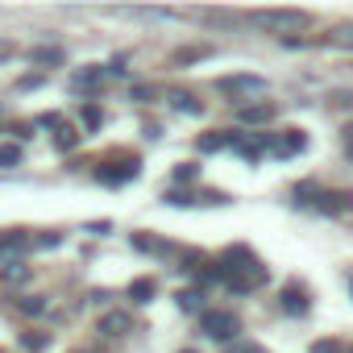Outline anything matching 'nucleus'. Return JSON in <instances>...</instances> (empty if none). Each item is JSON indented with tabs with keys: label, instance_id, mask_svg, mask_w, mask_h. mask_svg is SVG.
<instances>
[{
	"label": "nucleus",
	"instance_id": "nucleus-20",
	"mask_svg": "<svg viewBox=\"0 0 353 353\" xmlns=\"http://www.w3.org/2000/svg\"><path fill=\"white\" fill-rule=\"evenodd\" d=\"M133 100H141V104H145V100H154V88H145V83H141V88H133Z\"/></svg>",
	"mask_w": 353,
	"mask_h": 353
},
{
	"label": "nucleus",
	"instance_id": "nucleus-17",
	"mask_svg": "<svg viewBox=\"0 0 353 353\" xmlns=\"http://www.w3.org/2000/svg\"><path fill=\"white\" fill-rule=\"evenodd\" d=\"M75 141H79V133H71V129H63V133L54 137V145H59V150H71Z\"/></svg>",
	"mask_w": 353,
	"mask_h": 353
},
{
	"label": "nucleus",
	"instance_id": "nucleus-8",
	"mask_svg": "<svg viewBox=\"0 0 353 353\" xmlns=\"http://www.w3.org/2000/svg\"><path fill=\"white\" fill-rule=\"evenodd\" d=\"M237 117H241L245 125H262V121H270V117H274V108H270V104H254V108H241Z\"/></svg>",
	"mask_w": 353,
	"mask_h": 353
},
{
	"label": "nucleus",
	"instance_id": "nucleus-2",
	"mask_svg": "<svg viewBox=\"0 0 353 353\" xmlns=\"http://www.w3.org/2000/svg\"><path fill=\"white\" fill-rule=\"evenodd\" d=\"M258 26L266 30H303L307 26V13H295V9H266V13H254Z\"/></svg>",
	"mask_w": 353,
	"mask_h": 353
},
{
	"label": "nucleus",
	"instance_id": "nucleus-21",
	"mask_svg": "<svg viewBox=\"0 0 353 353\" xmlns=\"http://www.w3.org/2000/svg\"><path fill=\"white\" fill-rule=\"evenodd\" d=\"M83 121H88V125H100V108L88 104V108H83Z\"/></svg>",
	"mask_w": 353,
	"mask_h": 353
},
{
	"label": "nucleus",
	"instance_id": "nucleus-9",
	"mask_svg": "<svg viewBox=\"0 0 353 353\" xmlns=\"http://www.w3.org/2000/svg\"><path fill=\"white\" fill-rule=\"evenodd\" d=\"M129 299H133V303H150V299H154V279H137V283H129Z\"/></svg>",
	"mask_w": 353,
	"mask_h": 353
},
{
	"label": "nucleus",
	"instance_id": "nucleus-23",
	"mask_svg": "<svg viewBox=\"0 0 353 353\" xmlns=\"http://www.w3.org/2000/svg\"><path fill=\"white\" fill-rule=\"evenodd\" d=\"M179 353H196V349H179Z\"/></svg>",
	"mask_w": 353,
	"mask_h": 353
},
{
	"label": "nucleus",
	"instance_id": "nucleus-1",
	"mask_svg": "<svg viewBox=\"0 0 353 353\" xmlns=\"http://www.w3.org/2000/svg\"><path fill=\"white\" fill-rule=\"evenodd\" d=\"M200 328H204L212 341H233V336L241 332V320H237L233 312H204V316H200Z\"/></svg>",
	"mask_w": 353,
	"mask_h": 353
},
{
	"label": "nucleus",
	"instance_id": "nucleus-15",
	"mask_svg": "<svg viewBox=\"0 0 353 353\" xmlns=\"http://www.w3.org/2000/svg\"><path fill=\"white\" fill-rule=\"evenodd\" d=\"M196 174H200V166H196V162H183L179 170H174V179H179V183H188V179H196Z\"/></svg>",
	"mask_w": 353,
	"mask_h": 353
},
{
	"label": "nucleus",
	"instance_id": "nucleus-10",
	"mask_svg": "<svg viewBox=\"0 0 353 353\" xmlns=\"http://www.w3.org/2000/svg\"><path fill=\"white\" fill-rule=\"evenodd\" d=\"M26 279H30V266H21V262H9L0 270V283H26Z\"/></svg>",
	"mask_w": 353,
	"mask_h": 353
},
{
	"label": "nucleus",
	"instance_id": "nucleus-18",
	"mask_svg": "<svg viewBox=\"0 0 353 353\" xmlns=\"http://www.w3.org/2000/svg\"><path fill=\"white\" fill-rule=\"evenodd\" d=\"M332 42H336V46H353V30H336Z\"/></svg>",
	"mask_w": 353,
	"mask_h": 353
},
{
	"label": "nucleus",
	"instance_id": "nucleus-22",
	"mask_svg": "<svg viewBox=\"0 0 353 353\" xmlns=\"http://www.w3.org/2000/svg\"><path fill=\"white\" fill-rule=\"evenodd\" d=\"M229 353H262V349H254V345H237V349H229Z\"/></svg>",
	"mask_w": 353,
	"mask_h": 353
},
{
	"label": "nucleus",
	"instance_id": "nucleus-3",
	"mask_svg": "<svg viewBox=\"0 0 353 353\" xmlns=\"http://www.w3.org/2000/svg\"><path fill=\"white\" fill-rule=\"evenodd\" d=\"M216 88L241 96V92H266V79H258V75H225V79H216Z\"/></svg>",
	"mask_w": 353,
	"mask_h": 353
},
{
	"label": "nucleus",
	"instance_id": "nucleus-14",
	"mask_svg": "<svg viewBox=\"0 0 353 353\" xmlns=\"http://www.w3.org/2000/svg\"><path fill=\"white\" fill-rule=\"evenodd\" d=\"M200 299H204L200 291H183V295H179V307H183V312H196V307H200Z\"/></svg>",
	"mask_w": 353,
	"mask_h": 353
},
{
	"label": "nucleus",
	"instance_id": "nucleus-11",
	"mask_svg": "<svg viewBox=\"0 0 353 353\" xmlns=\"http://www.w3.org/2000/svg\"><path fill=\"white\" fill-rule=\"evenodd\" d=\"M170 104L179 108V112H204V104H196L188 92H174V96H170Z\"/></svg>",
	"mask_w": 353,
	"mask_h": 353
},
{
	"label": "nucleus",
	"instance_id": "nucleus-16",
	"mask_svg": "<svg viewBox=\"0 0 353 353\" xmlns=\"http://www.w3.org/2000/svg\"><path fill=\"white\" fill-rule=\"evenodd\" d=\"M59 59H63V50H50V46L46 50H34V63H59Z\"/></svg>",
	"mask_w": 353,
	"mask_h": 353
},
{
	"label": "nucleus",
	"instance_id": "nucleus-13",
	"mask_svg": "<svg viewBox=\"0 0 353 353\" xmlns=\"http://www.w3.org/2000/svg\"><path fill=\"white\" fill-rule=\"evenodd\" d=\"M100 75H104L100 67H96V71H79V75H75L71 83H75V88H92V83H100Z\"/></svg>",
	"mask_w": 353,
	"mask_h": 353
},
{
	"label": "nucleus",
	"instance_id": "nucleus-5",
	"mask_svg": "<svg viewBox=\"0 0 353 353\" xmlns=\"http://www.w3.org/2000/svg\"><path fill=\"white\" fill-rule=\"evenodd\" d=\"M320 208L324 212H353V192H332V196H324Z\"/></svg>",
	"mask_w": 353,
	"mask_h": 353
},
{
	"label": "nucleus",
	"instance_id": "nucleus-4",
	"mask_svg": "<svg viewBox=\"0 0 353 353\" xmlns=\"http://www.w3.org/2000/svg\"><path fill=\"white\" fill-rule=\"evenodd\" d=\"M129 328H133V320H129L125 312H108V316L100 320V332H104V336H125Z\"/></svg>",
	"mask_w": 353,
	"mask_h": 353
},
{
	"label": "nucleus",
	"instance_id": "nucleus-7",
	"mask_svg": "<svg viewBox=\"0 0 353 353\" xmlns=\"http://www.w3.org/2000/svg\"><path fill=\"white\" fill-rule=\"evenodd\" d=\"M283 307H287L291 316H295V312L303 316V312H307V295H303L299 287H287V291H283Z\"/></svg>",
	"mask_w": 353,
	"mask_h": 353
},
{
	"label": "nucleus",
	"instance_id": "nucleus-6",
	"mask_svg": "<svg viewBox=\"0 0 353 353\" xmlns=\"http://www.w3.org/2000/svg\"><path fill=\"white\" fill-rule=\"evenodd\" d=\"M96 174H100L104 183H125V179H137V158H133V162H125L121 170H96Z\"/></svg>",
	"mask_w": 353,
	"mask_h": 353
},
{
	"label": "nucleus",
	"instance_id": "nucleus-24",
	"mask_svg": "<svg viewBox=\"0 0 353 353\" xmlns=\"http://www.w3.org/2000/svg\"><path fill=\"white\" fill-rule=\"evenodd\" d=\"M349 353H353V349H349Z\"/></svg>",
	"mask_w": 353,
	"mask_h": 353
},
{
	"label": "nucleus",
	"instance_id": "nucleus-19",
	"mask_svg": "<svg viewBox=\"0 0 353 353\" xmlns=\"http://www.w3.org/2000/svg\"><path fill=\"white\" fill-rule=\"evenodd\" d=\"M312 353H341V349H336V341H316Z\"/></svg>",
	"mask_w": 353,
	"mask_h": 353
},
{
	"label": "nucleus",
	"instance_id": "nucleus-12",
	"mask_svg": "<svg viewBox=\"0 0 353 353\" xmlns=\"http://www.w3.org/2000/svg\"><path fill=\"white\" fill-rule=\"evenodd\" d=\"M21 162V145H0V166H17Z\"/></svg>",
	"mask_w": 353,
	"mask_h": 353
}]
</instances>
